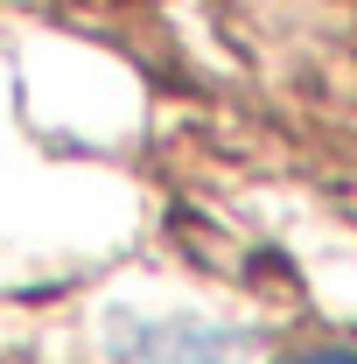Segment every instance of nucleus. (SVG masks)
I'll return each mask as SVG.
<instances>
[{
  "mask_svg": "<svg viewBox=\"0 0 357 364\" xmlns=\"http://www.w3.org/2000/svg\"><path fill=\"white\" fill-rule=\"evenodd\" d=\"M287 364H357V350H302V358H287Z\"/></svg>",
  "mask_w": 357,
  "mask_h": 364,
  "instance_id": "obj_1",
  "label": "nucleus"
}]
</instances>
